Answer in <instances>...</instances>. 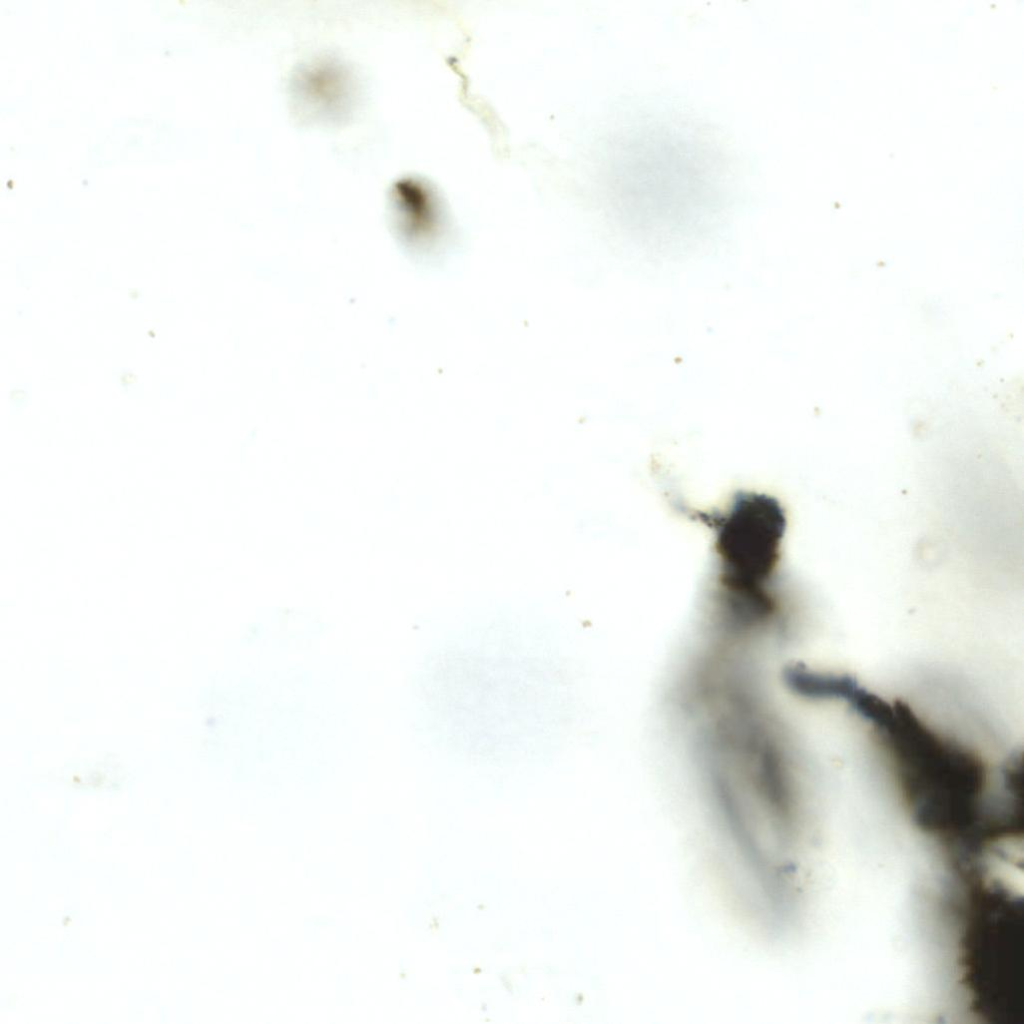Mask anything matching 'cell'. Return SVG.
Wrapping results in <instances>:
<instances>
[{
    "instance_id": "obj_1",
    "label": "cell",
    "mask_w": 1024,
    "mask_h": 1024,
    "mask_svg": "<svg viewBox=\"0 0 1024 1024\" xmlns=\"http://www.w3.org/2000/svg\"><path fill=\"white\" fill-rule=\"evenodd\" d=\"M851 705L879 735L919 826L948 836L996 823L999 798H986V768L972 750L936 733L904 701L863 689Z\"/></svg>"
},
{
    "instance_id": "obj_2",
    "label": "cell",
    "mask_w": 1024,
    "mask_h": 1024,
    "mask_svg": "<svg viewBox=\"0 0 1024 1024\" xmlns=\"http://www.w3.org/2000/svg\"><path fill=\"white\" fill-rule=\"evenodd\" d=\"M713 521L723 585L734 595H762L760 587L777 561L785 529L781 507L764 495L740 494Z\"/></svg>"
},
{
    "instance_id": "obj_3",
    "label": "cell",
    "mask_w": 1024,
    "mask_h": 1024,
    "mask_svg": "<svg viewBox=\"0 0 1024 1024\" xmlns=\"http://www.w3.org/2000/svg\"><path fill=\"white\" fill-rule=\"evenodd\" d=\"M980 898L971 930L967 934V952L972 961L971 976L981 986L982 999L994 1009L1015 1008L1017 977L1022 970V921L1014 902L998 896Z\"/></svg>"
},
{
    "instance_id": "obj_4",
    "label": "cell",
    "mask_w": 1024,
    "mask_h": 1024,
    "mask_svg": "<svg viewBox=\"0 0 1024 1024\" xmlns=\"http://www.w3.org/2000/svg\"><path fill=\"white\" fill-rule=\"evenodd\" d=\"M790 691L800 697L823 700H850L858 689L857 681L849 675H835L813 671L802 664L787 666L782 674Z\"/></svg>"
}]
</instances>
